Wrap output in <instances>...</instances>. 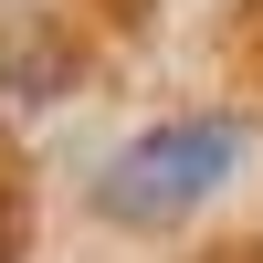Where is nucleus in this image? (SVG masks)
I'll use <instances>...</instances> for the list:
<instances>
[{
    "mask_svg": "<svg viewBox=\"0 0 263 263\" xmlns=\"http://www.w3.org/2000/svg\"><path fill=\"white\" fill-rule=\"evenodd\" d=\"M232 168H242V126H232V116H179V126H147V137L105 168L95 211L158 232V221H179V211H200Z\"/></svg>",
    "mask_w": 263,
    "mask_h": 263,
    "instance_id": "nucleus-1",
    "label": "nucleus"
},
{
    "mask_svg": "<svg viewBox=\"0 0 263 263\" xmlns=\"http://www.w3.org/2000/svg\"><path fill=\"white\" fill-rule=\"evenodd\" d=\"M63 21L95 42H147V21H158V0H63Z\"/></svg>",
    "mask_w": 263,
    "mask_h": 263,
    "instance_id": "nucleus-5",
    "label": "nucleus"
},
{
    "mask_svg": "<svg viewBox=\"0 0 263 263\" xmlns=\"http://www.w3.org/2000/svg\"><path fill=\"white\" fill-rule=\"evenodd\" d=\"M21 253H32V158L0 126V263H21Z\"/></svg>",
    "mask_w": 263,
    "mask_h": 263,
    "instance_id": "nucleus-4",
    "label": "nucleus"
},
{
    "mask_svg": "<svg viewBox=\"0 0 263 263\" xmlns=\"http://www.w3.org/2000/svg\"><path fill=\"white\" fill-rule=\"evenodd\" d=\"M0 74H11V84H74V74H84V53H74V32H63V21L21 11L11 32H0Z\"/></svg>",
    "mask_w": 263,
    "mask_h": 263,
    "instance_id": "nucleus-2",
    "label": "nucleus"
},
{
    "mask_svg": "<svg viewBox=\"0 0 263 263\" xmlns=\"http://www.w3.org/2000/svg\"><path fill=\"white\" fill-rule=\"evenodd\" d=\"M190 263H263V242H211V253H190Z\"/></svg>",
    "mask_w": 263,
    "mask_h": 263,
    "instance_id": "nucleus-6",
    "label": "nucleus"
},
{
    "mask_svg": "<svg viewBox=\"0 0 263 263\" xmlns=\"http://www.w3.org/2000/svg\"><path fill=\"white\" fill-rule=\"evenodd\" d=\"M221 74L232 95L263 105V0H221Z\"/></svg>",
    "mask_w": 263,
    "mask_h": 263,
    "instance_id": "nucleus-3",
    "label": "nucleus"
}]
</instances>
